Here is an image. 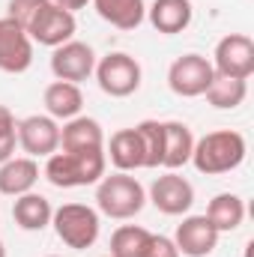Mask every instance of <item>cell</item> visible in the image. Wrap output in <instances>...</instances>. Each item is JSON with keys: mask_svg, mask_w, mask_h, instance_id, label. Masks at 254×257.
I'll list each match as a JSON object with an SVG mask.
<instances>
[{"mask_svg": "<svg viewBox=\"0 0 254 257\" xmlns=\"http://www.w3.org/2000/svg\"><path fill=\"white\" fill-rule=\"evenodd\" d=\"M144 257H180V251H177V245H174L171 236L153 233V236H150V245H147V251H144Z\"/></svg>", "mask_w": 254, "mask_h": 257, "instance_id": "28", "label": "cell"}, {"mask_svg": "<svg viewBox=\"0 0 254 257\" xmlns=\"http://www.w3.org/2000/svg\"><path fill=\"white\" fill-rule=\"evenodd\" d=\"M48 0H9V15L6 18H12L18 27H30V21L39 15V9L45 6Z\"/></svg>", "mask_w": 254, "mask_h": 257, "instance_id": "27", "label": "cell"}, {"mask_svg": "<svg viewBox=\"0 0 254 257\" xmlns=\"http://www.w3.org/2000/svg\"><path fill=\"white\" fill-rule=\"evenodd\" d=\"M42 102H45L48 117L63 120V123H66V120H72V117H78V114H81V108H84V93H81V87H78V84L54 81V84H48V87H45Z\"/></svg>", "mask_w": 254, "mask_h": 257, "instance_id": "20", "label": "cell"}, {"mask_svg": "<svg viewBox=\"0 0 254 257\" xmlns=\"http://www.w3.org/2000/svg\"><path fill=\"white\" fill-rule=\"evenodd\" d=\"M147 200L165 215H186L194 203V186L186 177H180L177 171H168V174L153 180Z\"/></svg>", "mask_w": 254, "mask_h": 257, "instance_id": "9", "label": "cell"}, {"mask_svg": "<svg viewBox=\"0 0 254 257\" xmlns=\"http://www.w3.org/2000/svg\"><path fill=\"white\" fill-rule=\"evenodd\" d=\"M96 81H99V90L108 93L111 99H126L132 93H138L141 87V63L126 54V51H111L105 54L102 60H96Z\"/></svg>", "mask_w": 254, "mask_h": 257, "instance_id": "5", "label": "cell"}, {"mask_svg": "<svg viewBox=\"0 0 254 257\" xmlns=\"http://www.w3.org/2000/svg\"><path fill=\"white\" fill-rule=\"evenodd\" d=\"M108 257H111V254H108Z\"/></svg>", "mask_w": 254, "mask_h": 257, "instance_id": "32", "label": "cell"}, {"mask_svg": "<svg viewBox=\"0 0 254 257\" xmlns=\"http://www.w3.org/2000/svg\"><path fill=\"white\" fill-rule=\"evenodd\" d=\"M141 135V147H144V168H162V144H165V132L159 120H141L138 123Z\"/></svg>", "mask_w": 254, "mask_h": 257, "instance_id": "25", "label": "cell"}, {"mask_svg": "<svg viewBox=\"0 0 254 257\" xmlns=\"http://www.w3.org/2000/svg\"><path fill=\"white\" fill-rule=\"evenodd\" d=\"M51 72L57 81H69V84H81L96 72V54L87 42L69 39L63 45L54 48L51 54Z\"/></svg>", "mask_w": 254, "mask_h": 257, "instance_id": "10", "label": "cell"}, {"mask_svg": "<svg viewBox=\"0 0 254 257\" xmlns=\"http://www.w3.org/2000/svg\"><path fill=\"white\" fill-rule=\"evenodd\" d=\"M150 230L138 227V224H123L114 230L111 236V257H144L150 245Z\"/></svg>", "mask_w": 254, "mask_h": 257, "instance_id": "24", "label": "cell"}, {"mask_svg": "<svg viewBox=\"0 0 254 257\" xmlns=\"http://www.w3.org/2000/svg\"><path fill=\"white\" fill-rule=\"evenodd\" d=\"M15 147H18V123H15V114L6 105H0V165L15 156Z\"/></svg>", "mask_w": 254, "mask_h": 257, "instance_id": "26", "label": "cell"}, {"mask_svg": "<svg viewBox=\"0 0 254 257\" xmlns=\"http://www.w3.org/2000/svg\"><path fill=\"white\" fill-rule=\"evenodd\" d=\"M212 69L215 75H227V78H239L248 81L254 75V42L245 33H227L224 39H218L215 54H212Z\"/></svg>", "mask_w": 254, "mask_h": 257, "instance_id": "7", "label": "cell"}, {"mask_svg": "<svg viewBox=\"0 0 254 257\" xmlns=\"http://www.w3.org/2000/svg\"><path fill=\"white\" fill-rule=\"evenodd\" d=\"M48 257H60V254H48Z\"/></svg>", "mask_w": 254, "mask_h": 257, "instance_id": "31", "label": "cell"}, {"mask_svg": "<svg viewBox=\"0 0 254 257\" xmlns=\"http://www.w3.org/2000/svg\"><path fill=\"white\" fill-rule=\"evenodd\" d=\"M39 183V165L30 156H12L0 165V194L6 197H21L33 192Z\"/></svg>", "mask_w": 254, "mask_h": 257, "instance_id": "14", "label": "cell"}, {"mask_svg": "<svg viewBox=\"0 0 254 257\" xmlns=\"http://www.w3.org/2000/svg\"><path fill=\"white\" fill-rule=\"evenodd\" d=\"M51 3H54V6H60V9H66V12H72V15H75V12H78V9H84V6H87L90 0H51Z\"/></svg>", "mask_w": 254, "mask_h": 257, "instance_id": "29", "label": "cell"}, {"mask_svg": "<svg viewBox=\"0 0 254 257\" xmlns=\"http://www.w3.org/2000/svg\"><path fill=\"white\" fill-rule=\"evenodd\" d=\"M144 203H147V189L126 171H117L96 183V206L108 218L129 221L144 209Z\"/></svg>", "mask_w": 254, "mask_h": 257, "instance_id": "3", "label": "cell"}, {"mask_svg": "<svg viewBox=\"0 0 254 257\" xmlns=\"http://www.w3.org/2000/svg\"><path fill=\"white\" fill-rule=\"evenodd\" d=\"M60 150H105L102 123L93 117H72L60 128Z\"/></svg>", "mask_w": 254, "mask_h": 257, "instance_id": "18", "label": "cell"}, {"mask_svg": "<svg viewBox=\"0 0 254 257\" xmlns=\"http://www.w3.org/2000/svg\"><path fill=\"white\" fill-rule=\"evenodd\" d=\"M0 257H6V245H3V239H0Z\"/></svg>", "mask_w": 254, "mask_h": 257, "instance_id": "30", "label": "cell"}, {"mask_svg": "<svg viewBox=\"0 0 254 257\" xmlns=\"http://www.w3.org/2000/svg\"><path fill=\"white\" fill-rule=\"evenodd\" d=\"M147 18L159 33L174 36L191 24L194 9H191V0H153V6L147 9Z\"/></svg>", "mask_w": 254, "mask_h": 257, "instance_id": "16", "label": "cell"}, {"mask_svg": "<svg viewBox=\"0 0 254 257\" xmlns=\"http://www.w3.org/2000/svg\"><path fill=\"white\" fill-rule=\"evenodd\" d=\"M206 102L218 111H233L245 102L248 96V81H239V78H227V75H215L212 84L206 87Z\"/></svg>", "mask_w": 254, "mask_h": 257, "instance_id": "23", "label": "cell"}, {"mask_svg": "<svg viewBox=\"0 0 254 257\" xmlns=\"http://www.w3.org/2000/svg\"><path fill=\"white\" fill-rule=\"evenodd\" d=\"M218 230L212 227V221L206 215H186L177 224L174 233V245L180 257H209L218 248Z\"/></svg>", "mask_w": 254, "mask_h": 257, "instance_id": "13", "label": "cell"}, {"mask_svg": "<svg viewBox=\"0 0 254 257\" xmlns=\"http://www.w3.org/2000/svg\"><path fill=\"white\" fill-rule=\"evenodd\" d=\"M105 150H57L45 162V177L57 189L96 186L105 177Z\"/></svg>", "mask_w": 254, "mask_h": 257, "instance_id": "1", "label": "cell"}, {"mask_svg": "<svg viewBox=\"0 0 254 257\" xmlns=\"http://www.w3.org/2000/svg\"><path fill=\"white\" fill-rule=\"evenodd\" d=\"M18 147L30 159H48L60 150V123L48 114H30L18 120Z\"/></svg>", "mask_w": 254, "mask_h": 257, "instance_id": "8", "label": "cell"}, {"mask_svg": "<svg viewBox=\"0 0 254 257\" xmlns=\"http://www.w3.org/2000/svg\"><path fill=\"white\" fill-rule=\"evenodd\" d=\"M102 21H108L117 30H138L147 18L144 0H93Z\"/></svg>", "mask_w": 254, "mask_h": 257, "instance_id": "21", "label": "cell"}, {"mask_svg": "<svg viewBox=\"0 0 254 257\" xmlns=\"http://www.w3.org/2000/svg\"><path fill=\"white\" fill-rule=\"evenodd\" d=\"M212 78H215V69L203 54H183L168 69V87L183 99L203 96L206 87L212 84Z\"/></svg>", "mask_w": 254, "mask_h": 257, "instance_id": "6", "label": "cell"}, {"mask_svg": "<svg viewBox=\"0 0 254 257\" xmlns=\"http://www.w3.org/2000/svg\"><path fill=\"white\" fill-rule=\"evenodd\" d=\"M51 224H54L57 239L69 248H75V251L90 248L99 239V230H102L99 209H93L87 203H63L60 209H54Z\"/></svg>", "mask_w": 254, "mask_h": 257, "instance_id": "4", "label": "cell"}, {"mask_svg": "<svg viewBox=\"0 0 254 257\" xmlns=\"http://www.w3.org/2000/svg\"><path fill=\"white\" fill-rule=\"evenodd\" d=\"M51 215H54V209H51L48 197H42V194H36V192H27V194H21V197L12 200V218L27 233L45 230L51 224Z\"/></svg>", "mask_w": 254, "mask_h": 257, "instance_id": "17", "label": "cell"}, {"mask_svg": "<svg viewBox=\"0 0 254 257\" xmlns=\"http://www.w3.org/2000/svg\"><path fill=\"white\" fill-rule=\"evenodd\" d=\"M245 153H248V144L239 132L218 128V132H206L203 138L194 141L191 165L206 177H218V174L236 171L245 162Z\"/></svg>", "mask_w": 254, "mask_h": 257, "instance_id": "2", "label": "cell"}, {"mask_svg": "<svg viewBox=\"0 0 254 257\" xmlns=\"http://www.w3.org/2000/svg\"><path fill=\"white\" fill-rule=\"evenodd\" d=\"M203 215L212 221V227L218 233H230V230H236L245 221V200L233 192H221L209 200Z\"/></svg>", "mask_w": 254, "mask_h": 257, "instance_id": "22", "label": "cell"}, {"mask_svg": "<svg viewBox=\"0 0 254 257\" xmlns=\"http://www.w3.org/2000/svg\"><path fill=\"white\" fill-rule=\"evenodd\" d=\"M105 159H111V165L117 171H141L144 168V147H141V135L138 128H120L111 135V144L105 150Z\"/></svg>", "mask_w": 254, "mask_h": 257, "instance_id": "19", "label": "cell"}, {"mask_svg": "<svg viewBox=\"0 0 254 257\" xmlns=\"http://www.w3.org/2000/svg\"><path fill=\"white\" fill-rule=\"evenodd\" d=\"M165 132V144H162V168L177 171L191 162V150H194V135L186 123L180 120H165L162 123Z\"/></svg>", "mask_w": 254, "mask_h": 257, "instance_id": "15", "label": "cell"}, {"mask_svg": "<svg viewBox=\"0 0 254 257\" xmlns=\"http://www.w3.org/2000/svg\"><path fill=\"white\" fill-rule=\"evenodd\" d=\"M75 15L72 12H66L60 6H54L51 0L39 9V15L30 21V27H27V36L33 39V42H39V45H45V48H57V45H63L69 42L72 36H75Z\"/></svg>", "mask_w": 254, "mask_h": 257, "instance_id": "11", "label": "cell"}, {"mask_svg": "<svg viewBox=\"0 0 254 257\" xmlns=\"http://www.w3.org/2000/svg\"><path fill=\"white\" fill-rule=\"evenodd\" d=\"M33 66V39L12 18H0V72L21 75Z\"/></svg>", "mask_w": 254, "mask_h": 257, "instance_id": "12", "label": "cell"}]
</instances>
